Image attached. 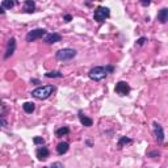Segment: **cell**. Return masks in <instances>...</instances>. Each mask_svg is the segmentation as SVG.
Wrapping results in <instances>:
<instances>
[{
  "instance_id": "cell-1",
  "label": "cell",
  "mask_w": 168,
  "mask_h": 168,
  "mask_svg": "<svg viewBox=\"0 0 168 168\" xmlns=\"http://www.w3.org/2000/svg\"><path fill=\"white\" fill-rule=\"evenodd\" d=\"M113 66H97V67H93L92 70L88 72V76H90L91 80H95V82H100L102 79H105L108 76V74L113 72Z\"/></svg>"
},
{
  "instance_id": "cell-2",
  "label": "cell",
  "mask_w": 168,
  "mask_h": 168,
  "mask_svg": "<svg viewBox=\"0 0 168 168\" xmlns=\"http://www.w3.org/2000/svg\"><path fill=\"white\" fill-rule=\"evenodd\" d=\"M54 91H55V87H54V86L38 87V88H36V90L32 91V96L38 98V100H46V98H49L53 95Z\"/></svg>"
},
{
  "instance_id": "cell-3",
  "label": "cell",
  "mask_w": 168,
  "mask_h": 168,
  "mask_svg": "<svg viewBox=\"0 0 168 168\" xmlns=\"http://www.w3.org/2000/svg\"><path fill=\"white\" fill-rule=\"evenodd\" d=\"M110 16V11H109V8H106V7H97L95 9V12H93V18H95V21L97 22H102V21H105V18H108Z\"/></svg>"
},
{
  "instance_id": "cell-4",
  "label": "cell",
  "mask_w": 168,
  "mask_h": 168,
  "mask_svg": "<svg viewBox=\"0 0 168 168\" xmlns=\"http://www.w3.org/2000/svg\"><path fill=\"white\" fill-rule=\"evenodd\" d=\"M76 55V50L70 47H66V49H62L57 53V59L58 61H70Z\"/></svg>"
},
{
  "instance_id": "cell-5",
  "label": "cell",
  "mask_w": 168,
  "mask_h": 168,
  "mask_svg": "<svg viewBox=\"0 0 168 168\" xmlns=\"http://www.w3.org/2000/svg\"><path fill=\"white\" fill-rule=\"evenodd\" d=\"M43 36H46V30L42 28H38V29H33V30L29 32L26 34L25 39H26V42H33V41H36V39L42 38Z\"/></svg>"
},
{
  "instance_id": "cell-6",
  "label": "cell",
  "mask_w": 168,
  "mask_h": 168,
  "mask_svg": "<svg viewBox=\"0 0 168 168\" xmlns=\"http://www.w3.org/2000/svg\"><path fill=\"white\" fill-rule=\"evenodd\" d=\"M114 91H116L120 96H126V95H129V92H130V86H129V84H127L126 82H118V83L116 84Z\"/></svg>"
},
{
  "instance_id": "cell-7",
  "label": "cell",
  "mask_w": 168,
  "mask_h": 168,
  "mask_svg": "<svg viewBox=\"0 0 168 168\" xmlns=\"http://www.w3.org/2000/svg\"><path fill=\"white\" fill-rule=\"evenodd\" d=\"M154 133H155V138L158 143H162L164 142V130H163V126L159 125L158 122H154Z\"/></svg>"
},
{
  "instance_id": "cell-8",
  "label": "cell",
  "mask_w": 168,
  "mask_h": 168,
  "mask_svg": "<svg viewBox=\"0 0 168 168\" xmlns=\"http://www.w3.org/2000/svg\"><path fill=\"white\" fill-rule=\"evenodd\" d=\"M14 50H16V38L12 37L7 43V50H6V54H4V58L8 59L9 57H12Z\"/></svg>"
},
{
  "instance_id": "cell-9",
  "label": "cell",
  "mask_w": 168,
  "mask_h": 168,
  "mask_svg": "<svg viewBox=\"0 0 168 168\" xmlns=\"http://www.w3.org/2000/svg\"><path fill=\"white\" fill-rule=\"evenodd\" d=\"M62 39V36L58 33H46L45 38H43V42L45 43H57Z\"/></svg>"
},
{
  "instance_id": "cell-10",
  "label": "cell",
  "mask_w": 168,
  "mask_h": 168,
  "mask_svg": "<svg viewBox=\"0 0 168 168\" xmlns=\"http://www.w3.org/2000/svg\"><path fill=\"white\" fill-rule=\"evenodd\" d=\"M49 150H47V147H38L37 151H36V155L38 158V160H46L47 158H49Z\"/></svg>"
},
{
  "instance_id": "cell-11",
  "label": "cell",
  "mask_w": 168,
  "mask_h": 168,
  "mask_svg": "<svg viewBox=\"0 0 168 168\" xmlns=\"http://www.w3.org/2000/svg\"><path fill=\"white\" fill-rule=\"evenodd\" d=\"M34 9H36V3H34L33 0H26V2H24V8H22L24 12L33 13Z\"/></svg>"
},
{
  "instance_id": "cell-12",
  "label": "cell",
  "mask_w": 168,
  "mask_h": 168,
  "mask_svg": "<svg viewBox=\"0 0 168 168\" xmlns=\"http://www.w3.org/2000/svg\"><path fill=\"white\" fill-rule=\"evenodd\" d=\"M79 120H80V122H82V125H84V126H86V127H91V126L93 125V121L91 120V118H90V117L84 116L82 110H80V112H79Z\"/></svg>"
},
{
  "instance_id": "cell-13",
  "label": "cell",
  "mask_w": 168,
  "mask_h": 168,
  "mask_svg": "<svg viewBox=\"0 0 168 168\" xmlns=\"http://www.w3.org/2000/svg\"><path fill=\"white\" fill-rule=\"evenodd\" d=\"M158 20H159L162 24H166L168 21V8L160 9L159 13H158Z\"/></svg>"
},
{
  "instance_id": "cell-14",
  "label": "cell",
  "mask_w": 168,
  "mask_h": 168,
  "mask_svg": "<svg viewBox=\"0 0 168 168\" xmlns=\"http://www.w3.org/2000/svg\"><path fill=\"white\" fill-rule=\"evenodd\" d=\"M68 149H70V145H68L67 142H61V143H58V146H57V152L59 155H63L68 151Z\"/></svg>"
},
{
  "instance_id": "cell-15",
  "label": "cell",
  "mask_w": 168,
  "mask_h": 168,
  "mask_svg": "<svg viewBox=\"0 0 168 168\" xmlns=\"http://www.w3.org/2000/svg\"><path fill=\"white\" fill-rule=\"evenodd\" d=\"M22 109L25 113H28V114H30V113H33L34 110H36V104L34 102H25L22 105Z\"/></svg>"
},
{
  "instance_id": "cell-16",
  "label": "cell",
  "mask_w": 168,
  "mask_h": 168,
  "mask_svg": "<svg viewBox=\"0 0 168 168\" xmlns=\"http://www.w3.org/2000/svg\"><path fill=\"white\" fill-rule=\"evenodd\" d=\"M68 133H70V129H68L67 126H63V127H61V129H58L55 131V135L57 137H65V135L68 134Z\"/></svg>"
},
{
  "instance_id": "cell-17",
  "label": "cell",
  "mask_w": 168,
  "mask_h": 168,
  "mask_svg": "<svg viewBox=\"0 0 168 168\" xmlns=\"http://www.w3.org/2000/svg\"><path fill=\"white\" fill-rule=\"evenodd\" d=\"M133 141L130 139V138H127V137H122L120 141H118V145H117V147H118V150H121L122 147H123V145H127V143H131Z\"/></svg>"
},
{
  "instance_id": "cell-18",
  "label": "cell",
  "mask_w": 168,
  "mask_h": 168,
  "mask_svg": "<svg viewBox=\"0 0 168 168\" xmlns=\"http://www.w3.org/2000/svg\"><path fill=\"white\" fill-rule=\"evenodd\" d=\"M2 7L4 9H11L14 7V2H12V0H3L2 2Z\"/></svg>"
},
{
  "instance_id": "cell-19",
  "label": "cell",
  "mask_w": 168,
  "mask_h": 168,
  "mask_svg": "<svg viewBox=\"0 0 168 168\" xmlns=\"http://www.w3.org/2000/svg\"><path fill=\"white\" fill-rule=\"evenodd\" d=\"M45 76L46 78H63V74L61 71H51V72H46Z\"/></svg>"
},
{
  "instance_id": "cell-20",
  "label": "cell",
  "mask_w": 168,
  "mask_h": 168,
  "mask_svg": "<svg viewBox=\"0 0 168 168\" xmlns=\"http://www.w3.org/2000/svg\"><path fill=\"white\" fill-rule=\"evenodd\" d=\"M33 143L34 145H43V143H45V139H43L42 137H34L33 138Z\"/></svg>"
},
{
  "instance_id": "cell-21",
  "label": "cell",
  "mask_w": 168,
  "mask_h": 168,
  "mask_svg": "<svg viewBox=\"0 0 168 168\" xmlns=\"http://www.w3.org/2000/svg\"><path fill=\"white\" fill-rule=\"evenodd\" d=\"M145 42H147V38H146V37H141L139 39H137V45H138V46L145 45Z\"/></svg>"
},
{
  "instance_id": "cell-22",
  "label": "cell",
  "mask_w": 168,
  "mask_h": 168,
  "mask_svg": "<svg viewBox=\"0 0 168 168\" xmlns=\"http://www.w3.org/2000/svg\"><path fill=\"white\" fill-rule=\"evenodd\" d=\"M3 126H7V120L4 116H0V129H2Z\"/></svg>"
},
{
  "instance_id": "cell-23",
  "label": "cell",
  "mask_w": 168,
  "mask_h": 168,
  "mask_svg": "<svg viewBox=\"0 0 168 168\" xmlns=\"http://www.w3.org/2000/svg\"><path fill=\"white\" fill-rule=\"evenodd\" d=\"M50 168H63V164L61 162H55V163H53V164L50 166Z\"/></svg>"
},
{
  "instance_id": "cell-24",
  "label": "cell",
  "mask_w": 168,
  "mask_h": 168,
  "mask_svg": "<svg viewBox=\"0 0 168 168\" xmlns=\"http://www.w3.org/2000/svg\"><path fill=\"white\" fill-rule=\"evenodd\" d=\"M63 20H65L66 22H70L71 20H72V16H71V14H65V17H63Z\"/></svg>"
},
{
  "instance_id": "cell-25",
  "label": "cell",
  "mask_w": 168,
  "mask_h": 168,
  "mask_svg": "<svg viewBox=\"0 0 168 168\" xmlns=\"http://www.w3.org/2000/svg\"><path fill=\"white\" fill-rule=\"evenodd\" d=\"M141 4L143 7H147V6H150V4H151V2H150V0H143V2H141Z\"/></svg>"
},
{
  "instance_id": "cell-26",
  "label": "cell",
  "mask_w": 168,
  "mask_h": 168,
  "mask_svg": "<svg viewBox=\"0 0 168 168\" xmlns=\"http://www.w3.org/2000/svg\"><path fill=\"white\" fill-rule=\"evenodd\" d=\"M160 154L158 151H155V152H149V156H159Z\"/></svg>"
},
{
  "instance_id": "cell-27",
  "label": "cell",
  "mask_w": 168,
  "mask_h": 168,
  "mask_svg": "<svg viewBox=\"0 0 168 168\" xmlns=\"http://www.w3.org/2000/svg\"><path fill=\"white\" fill-rule=\"evenodd\" d=\"M30 83H34V84H39V80H37V79H30Z\"/></svg>"
},
{
  "instance_id": "cell-28",
  "label": "cell",
  "mask_w": 168,
  "mask_h": 168,
  "mask_svg": "<svg viewBox=\"0 0 168 168\" xmlns=\"http://www.w3.org/2000/svg\"><path fill=\"white\" fill-rule=\"evenodd\" d=\"M4 12H6V11H4V8L0 6V14H4Z\"/></svg>"
},
{
  "instance_id": "cell-29",
  "label": "cell",
  "mask_w": 168,
  "mask_h": 168,
  "mask_svg": "<svg viewBox=\"0 0 168 168\" xmlns=\"http://www.w3.org/2000/svg\"><path fill=\"white\" fill-rule=\"evenodd\" d=\"M42 168H47V167H42Z\"/></svg>"
}]
</instances>
